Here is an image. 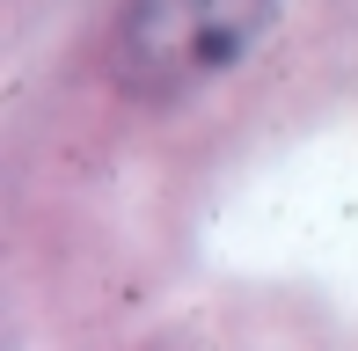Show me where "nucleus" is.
I'll return each mask as SVG.
<instances>
[{
	"label": "nucleus",
	"mask_w": 358,
	"mask_h": 351,
	"mask_svg": "<svg viewBox=\"0 0 358 351\" xmlns=\"http://www.w3.org/2000/svg\"><path fill=\"white\" fill-rule=\"evenodd\" d=\"M271 0H124L117 73L139 95H190L256 52Z\"/></svg>",
	"instance_id": "nucleus-1"
}]
</instances>
